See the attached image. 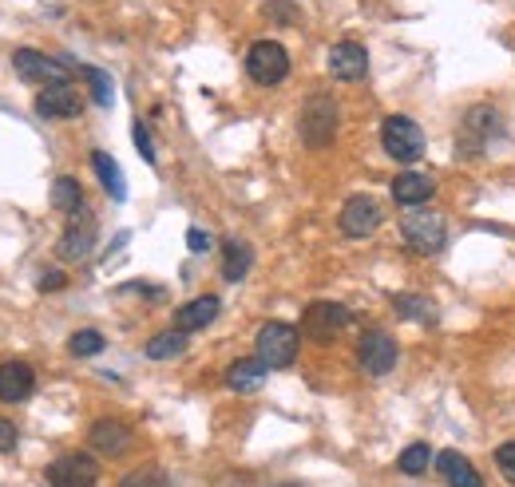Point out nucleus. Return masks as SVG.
<instances>
[{
    "mask_svg": "<svg viewBox=\"0 0 515 487\" xmlns=\"http://www.w3.org/2000/svg\"><path fill=\"white\" fill-rule=\"evenodd\" d=\"M401 238H405V246H409L412 254H436V250H444L448 230H444V218L440 214H432L424 206H412V210H405V218H401Z\"/></svg>",
    "mask_w": 515,
    "mask_h": 487,
    "instance_id": "obj_1",
    "label": "nucleus"
},
{
    "mask_svg": "<svg viewBox=\"0 0 515 487\" xmlns=\"http://www.w3.org/2000/svg\"><path fill=\"white\" fill-rule=\"evenodd\" d=\"M298 345H302V333L286 321H266L258 329V361L266 369H290L298 357Z\"/></svg>",
    "mask_w": 515,
    "mask_h": 487,
    "instance_id": "obj_2",
    "label": "nucleus"
},
{
    "mask_svg": "<svg viewBox=\"0 0 515 487\" xmlns=\"http://www.w3.org/2000/svg\"><path fill=\"white\" fill-rule=\"evenodd\" d=\"M349 321H353V313L341 301H313L302 313V333L317 345H329L349 329Z\"/></svg>",
    "mask_w": 515,
    "mask_h": 487,
    "instance_id": "obj_3",
    "label": "nucleus"
},
{
    "mask_svg": "<svg viewBox=\"0 0 515 487\" xmlns=\"http://www.w3.org/2000/svg\"><path fill=\"white\" fill-rule=\"evenodd\" d=\"M246 72H250L254 84L274 88V84H282L290 76V56H286V48L278 40H258L246 52Z\"/></svg>",
    "mask_w": 515,
    "mask_h": 487,
    "instance_id": "obj_4",
    "label": "nucleus"
},
{
    "mask_svg": "<svg viewBox=\"0 0 515 487\" xmlns=\"http://www.w3.org/2000/svg\"><path fill=\"white\" fill-rule=\"evenodd\" d=\"M500 135H504V115H500L496 107H472V111L464 115V123H460V151L480 155V151H488Z\"/></svg>",
    "mask_w": 515,
    "mask_h": 487,
    "instance_id": "obj_5",
    "label": "nucleus"
},
{
    "mask_svg": "<svg viewBox=\"0 0 515 487\" xmlns=\"http://www.w3.org/2000/svg\"><path fill=\"white\" fill-rule=\"evenodd\" d=\"M381 143L397 163H416L424 155V131L412 123L409 115H389L381 127Z\"/></svg>",
    "mask_w": 515,
    "mask_h": 487,
    "instance_id": "obj_6",
    "label": "nucleus"
},
{
    "mask_svg": "<svg viewBox=\"0 0 515 487\" xmlns=\"http://www.w3.org/2000/svg\"><path fill=\"white\" fill-rule=\"evenodd\" d=\"M333 135H337V103L317 92L302 107V139L306 147H329Z\"/></svg>",
    "mask_w": 515,
    "mask_h": 487,
    "instance_id": "obj_7",
    "label": "nucleus"
},
{
    "mask_svg": "<svg viewBox=\"0 0 515 487\" xmlns=\"http://www.w3.org/2000/svg\"><path fill=\"white\" fill-rule=\"evenodd\" d=\"M96 480H100V464L88 452H68L48 468L52 487H96Z\"/></svg>",
    "mask_w": 515,
    "mask_h": 487,
    "instance_id": "obj_8",
    "label": "nucleus"
},
{
    "mask_svg": "<svg viewBox=\"0 0 515 487\" xmlns=\"http://www.w3.org/2000/svg\"><path fill=\"white\" fill-rule=\"evenodd\" d=\"M12 68L20 72V80H32V84H68V64L52 60L36 48H20L12 56Z\"/></svg>",
    "mask_w": 515,
    "mask_h": 487,
    "instance_id": "obj_9",
    "label": "nucleus"
},
{
    "mask_svg": "<svg viewBox=\"0 0 515 487\" xmlns=\"http://www.w3.org/2000/svg\"><path fill=\"white\" fill-rule=\"evenodd\" d=\"M357 361H361V369L369 377H385L397 365V341L389 333H381V329H369L361 337V345H357Z\"/></svg>",
    "mask_w": 515,
    "mask_h": 487,
    "instance_id": "obj_10",
    "label": "nucleus"
},
{
    "mask_svg": "<svg viewBox=\"0 0 515 487\" xmlns=\"http://www.w3.org/2000/svg\"><path fill=\"white\" fill-rule=\"evenodd\" d=\"M369 72V52L353 40H341L329 48V76L341 80V84H361Z\"/></svg>",
    "mask_w": 515,
    "mask_h": 487,
    "instance_id": "obj_11",
    "label": "nucleus"
},
{
    "mask_svg": "<svg viewBox=\"0 0 515 487\" xmlns=\"http://www.w3.org/2000/svg\"><path fill=\"white\" fill-rule=\"evenodd\" d=\"M92 246H96V218L80 206V210L68 214V230H64V242H60V258L80 262V258L92 254Z\"/></svg>",
    "mask_w": 515,
    "mask_h": 487,
    "instance_id": "obj_12",
    "label": "nucleus"
},
{
    "mask_svg": "<svg viewBox=\"0 0 515 487\" xmlns=\"http://www.w3.org/2000/svg\"><path fill=\"white\" fill-rule=\"evenodd\" d=\"M377 226H381V206H377V198L357 195L345 202V210H341V230H345L349 238H369Z\"/></svg>",
    "mask_w": 515,
    "mask_h": 487,
    "instance_id": "obj_13",
    "label": "nucleus"
},
{
    "mask_svg": "<svg viewBox=\"0 0 515 487\" xmlns=\"http://www.w3.org/2000/svg\"><path fill=\"white\" fill-rule=\"evenodd\" d=\"M80 107H84V99H80V92H76L72 84H48V88L36 96V111H40L44 119H76Z\"/></svg>",
    "mask_w": 515,
    "mask_h": 487,
    "instance_id": "obj_14",
    "label": "nucleus"
},
{
    "mask_svg": "<svg viewBox=\"0 0 515 487\" xmlns=\"http://www.w3.org/2000/svg\"><path fill=\"white\" fill-rule=\"evenodd\" d=\"M36 389V373L24 361H4L0 365V400L4 404H24Z\"/></svg>",
    "mask_w": 515,
    "mask_h": 487,
    "instance_id": "obj_15",
    "label": "nucleus"
},
{
    "mask_svg": "<svg viewBox=\"0 0 515 487\" xmlns=\"http://www.w3.org/2000/svg\"><path fill=\"white\" fill-rule=\"evenodd\" d=\"M436 191V183H432V175H424V171H405V175H397L393 179V198L401 202V206H424L428 198Z\"/></svg>",
    "mask_w": 515,
    "mask_h": 487,
    "instance_id": "obj_16",
    "label": "nucleus"
},
{
    "mask_svg": "<svg viewBox=\"0 0 515 487\" xmlns=\"http://www.w3.org/2000/svg\"><path fill=\"white\" fill-rule=\"evenodd\" d=\"M214 317H218V297H214V293H203V297L187 301V305L175 313V329L195 333V329H206Z\"/></svg>",
    "mask_w": 515,
    "mask_h": 487,
    "instance_id": "obj_17",
    "label": "nucleus"
},
{
    "mask_svg": "<svg viewBox=\"0 0 515 487\" xmlns=\"http://www.w3.org/2000/svg\"><path fill=\"white\" fill-rule=\"evenodd\" d=\"M436 468H440V476L448 480V487H484L480 472H476V468H472L456 448L440 452V456H436Z\"/></svg>",
    "mask_w": 515,
    "mask_h": 487,
    "instance_id": "obj_18",
    "label": "nucleus"
},
{
    "mask_svg": "<svg viewBox=\"0 0 515 487\" xmlns=\"http://www.w3.org/2000/svg\"><path fill=\"white\" fill-rule=\"evenodd\" d=\"M92 448L103 452V456H119V452L131 448V432H127L119 420H100V424L92 428Z\"/></svg>",
    "mask_w": 515,
    "mask_h": 487,
    "instance_id": "obj_19",
    "label": "nucleus"
},
{
    "mask_svg": "<svg viewBox=\"0 0 515 487\" xmlns=\"http://www.w3.org/2000/svg\"><path fill=\"white\" fill-rule=\"evenodd\" d=\"M266 373H270V369H266L258 357H242V361H234V365H230L226 385H230L234 392H254L262 381H266Z\"/></svg>",
    "mask_w": 515,
    "mask_h": 487,
    "instance_id": "obj_20",
    "label": "nucleus"
},
{
    "mask_svg": "<svg viewBox=\"0 0 515 487\" xmlns=\"http://www.w3.org/2000/svg\"><path fill=\"white\" fill-rule=\"evenodd\" d=\"M254 266V250L242 242V238H230L226 242V254H222V278L226 282H242Z\"/></svg>",
    "mask_w": 515,
    "mask_h": 487,
    "instance_id": "obj_21",
    "label": "nucleus"
},
{
    "mask_svg": "<svg viewBox=\"0 0 515 487\" xmlns=\"http://www.w3.org/2000/svg\"><path fill=\"white\" fill-rule=\"evenodd\" d=\"M92 167H96V175H100L103 191L115 198V202H123V198H127V183H123L119 163H115L107 151H96V155H92Z\"/></svg>",
    "mask_w": 515,
    "mask_h": 487,
    "instance_id": "obj_22",
    "label": "nucleus"
},
{
    "mask_svg": "<svg viewBox=\"0 0 515 487\" xmlns=\"http://www.w3.org/2000/svg\"><path fill=\"white\" fill-rule=\"evenodd\" d=\"M183 349H187V333H183V329H167V333H159V337L147 341V357H151V361L179 357Z\"/></svg>",
    "mask_w": 515,
    "mask_h": 487,
    "instance_id": "obj_23",
    "label": "nucleus"
},
{
    "mask_svg": "<svg viewBox=\"0 0 515 487\" xmlns=\"http://www.w3.org/2000/svg\"><path fill=\"white\" fill-rule=\"evenodd\" d=\"M52 206H56V210H64V214L80 210V206H84V191H80V183H76V179H68V175H60V179L52 183Z\"/></svg>",
    "mask_w": 515,
    "mask_h": 487,
    "instance_id": "obj_24",
    "label": "nucleus"
},
{
    "mask_svg": "<svg viewBox=\"0 0 515 487\" xmlns=\"http://www.w3.org/2000/svg\"><path fill=\"white\" fill-rule=\"evenodd\" d=\"M397 464H401L405 476H420V472H428V464H432V448H428V444H409Z\"/></svg>",
    "mask_w": 515,
    "mask_h": 487,
    "instance_id": "obj_25",
    "label": "nucleus"
},
{
    "mask_svg": "<svg viewBox=\"0 0 515 487\" xmlns=\"http://www.w3.org/2000/svg\"><path fill=\"white\" fill-rule=\"evenodd\" d=\"M397 313L412 317V321H428L432 317V301L428 297H416V293H401L397 297Z\"/></svg>",
    "mask_w": 515,
    "mask_h": 487,
    "instance_id": "obj_26",
    "label": "nucleus"
},
{
    "mask_svg": "<svg viewBox=\"0 0 515 487\" xmlns=\"http://www.w3.org/2000/svg\"><path fill=\"white\" fill-rule=\"evenodd\" d=\"M68 349H72V357H96L103 349V337L96 329H80V333H72Z\"/></svg>",
    "mask_w": 515,
    "mask_h": 487,
    "instance_id": "obj_27",
    "label": "nucleus"
},
{
    "mask_svg": "<svg viewBox=\"0 0 515 487\" xmlns=\"http://www.w3.org/2000/svg\"><path fill=\"white\" fill-rule=\"evenodd\" d=\"M119 487H171V480L159 472V468H135V472H127Z\"/></svg>",
    "mask_w": 515,
    "mask_h": 487,
    "instance_id": "obj_28",
    "label": "nucleus"
},
{
    "mask_svg": "<svg viewBox=\"0 0 515 487\" xmlns=\"http://www.w3.org/2000/svg\"><path fill=\"white\" fill-rule=\"evenodd\" d=\"M84 76H88V84H92L96 103L107 107V103H111V80H107V72H100V68H84Z\"/></svg>",
    "mask_w": 515,
    "mask_h": 487,
    "instance_id": "obj_29",
    "label": "nucleus"
},
{
    "mask_svg": "<svg viewBox=\"0 0 515 487\" xmlns=\"http://www.w3.org/2000/svg\"><path fill=\"white\" fill-rule=\"evenodd\" d=\"M496 468H500V472L515 484V440H508V444H500V448H496Z\"/></svg>",
    "mask_w": 515,
    "mask_h": 487,
    "instance_id": "obj_30",
    "label": "nucleus"
},
{
    "mask_svg": "<svg viewBox=\"0 0 515 487\" xmlns=\"http://www.w3.org/2000/svg\"><path fill=\"white\" fill-rule=\"evenodd\" d=\"M187 246H191L195 254H206V250L214 246V238H210L206 230H199V226H191V230H187Z\"/></svg>",
    "mask_w": 515,
    "mask_h": 487,
    "instance_id": "obj_31",
    "label": "nucleus"
},
{
    "mask_svg": "<svg viewBox=\"0 0 515 487\" xmlns=\"http://www.w3.org/2000/svg\"><path fill=\"white\" fill-rule=\"evenodd\" d=\"M131 135H135V147H139V155H143L147 163H155V147H151V139H147V127H143V123H135V131H131Z\"/></svg>",
    "mask_w": 515,
    "mask_h": 487,
    "instance_id": "obj_32",
    "label": "nucleus"
},
{
    "mask_svg": "<svg viewBox=\"0 0 515 487\" xmlns=\"http://www.w3.org/2000/svg\"><path fill=\"white\" fill-rule=\"evenodd\" d=\"M12 448H16V428H12V420L0 416V452H12Z\"/></svg>",
    "mask_w": 515,
    "mask_h": 487,
    "instance_id": "obj_33",
    "label": "nucleus"
},
{
    "mask_svg": "<svg viewBox=\"0 0 515 487\" xmlns=\"http://www.w3.org/2000/svg\"><path fill=\"white\" fill-rule=\"evenodd\" d=\"M40 290H64V274H56V270L44 274V278H40Z\"/></svg>",
    "mask_w": 515,
    "mask_h": 487,
    "instance_id": "obj_34",
    "label": "nucleus"
},
{
    "mask_svg": "<svg viewBox=\"0 0 515 487\" xmlns=\"http://www.w3.org/2000/svg\"><path fill=\"white\" fill-rule=\"evenodd\" d=\"M286 487H290V484H286Z\"/></svg>",
    "mask_w": 515,
    "mask_h": 487,
    "instance_id": "obj_35",
    "label": "nucleus"
}]
</instances>
